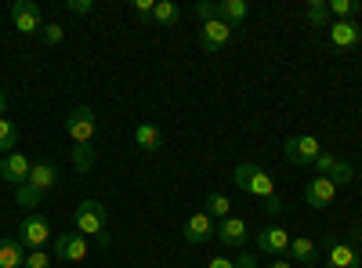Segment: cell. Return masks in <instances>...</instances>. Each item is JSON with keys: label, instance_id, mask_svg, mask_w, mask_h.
I'll list each match as a JSON object with an SVG mask.
<instances>
[{"label": "cell", "instance_id": "cell-1", "mask_svg": "<svg viewBox=\"0 0 362 268\" xmlns=\"http://www.w3.org/2000/svg\"><path fill=\"white\" fill-rule=\"evenodd\" d=\"M66 134L73 141V167L80 174H87L95 167L98 153H95V134H98V116L90 105H76L69 116H66Z\"/></svg>", "mask_w": 362, "mask_h": 268}, {"label": "cell", "instance_id": "cell-2", "mask_svg": "<svg viewBox=\"0 0 362 268\" xmlns=\"http://www.w3.org/2000/svg\"><path fill=\"white\" fill-rule=\"evenodd\" d=\"M105 225H109V211H105V203H102V199H83L76 211H73V228H76L80 235H87V240L95 235L102 247L109 243Z\"/></svg>", "mask_w": 362, "mask_h": 268}, {"label": "cell", "instance_id": "cell-3", "mask_svg": "<svg viewBox=\"0 0 362 268\" xmlns=\"http://www.w3.org/2000/svg\"><path fill=\"white\" fill-rule=\"evenodd\" d=\"M232 182H235L239 192H247V196H254V199H264V203L276 196V182H272V174L261 170L257 163H235Z\"/></svg>", "mask_w": 362, "mask_h": 268}, {"label": "cell", "instance_id": "cell-4", "mask_svg": "<svg viewBox=\"0 0 362 268\" xmlns=\"http://www.w3.org/2000/svg\"><path fill=\"white\" fill-rule=\"evenodd\" d=\"M283 153H286V160L297 163V167H312V163L319 160V153H322V141H319L315 134H297V138H286Z\"/></svg>", "mask_w": 362, "mask_h": 268}, {"label": "cell", "instance_id": "cell-5", "mask_svg": "<svg viewBox=\"0 0 362 268\" xmlns=\"http://www.w3.org/2000/svg\"><path fill=\"white\" fill-rule=\"evenodd\" d=\"M11 22L22 37H33V33H44V15L37 8V0H15L11 4Z\"/></svg>", "mask_w": 362, "mask_h": 268}, {"label": "cell", "instance_id": "cell-6", "mask_svg": "<svg viewBox=\"0 0 362 268\" xmlns=\"http://www.w3.org/2000/svg\"><path fill=\"white\" fill-rule=\"evenodd\" d=\"M18 240H22V247H29V250H44L47 240H51V221H47L44 214H25V221H22V228H18Z\"/></svg>", "mask_w": 362, "mask_h": 268}, {"label": "cell", "instance_id": "cell-7", "mask_svg": "<svg viewBox=\"0 0 362 268\" xmlns=\"http://www.w3.org/2000/svg\"><path fill=\"white\" fill-rule=\"evenodd\" d=\"M87 254H90V243H87V235H80L76 228H73V232H62V235L54 240V257H58V261L80 264V261H87Z\"/></svg>", "mask_w": 362, "mask_h": 268}, {"label": "cell", "instance_id": "cell-8", "mask_svg": "<svg viewBox=\"0 0 362 268\" xmlns=\"http://www.w3.org/2000/svg\"><path fill=\"white\" fill-rule=\"evenodd\" d=\"M228 37H232V25H228L225 18H210V22L199 25V47H203L206 54H218V51L228 44Z\"/></svg>", "mask_w": 362, "mask_h": 268}, {"label": "cell", "instance_id": "cell-9", "mask_svg": "<svg viewBox=\"0 0 362 268\" xmlns=\"http://www.w3.org/2000/svg\"><path fill=\"white\" fill-rule=\"evenodd\" d=\"M290 240H293V235H290L286 228H279V225H264V228L257 232V250L268 254V257H286Z\"/></svg>", "mask_w": 362, "mask_h": 268}, {"label": "cell", "instance_id": "cell-10", "mask_svg": "<svg viewBox=\"0 0 362 268\" xmlns=\"http://www.w3.org/2000/svg\"><path fill=\"white\" fill-rule=\"evenodd\" d=\"M185 243H192V247H199V243H210V240H218V221L210 218L206 211H199V214H192L189 221H185Z\"/></svg>", "mask_w": 362, "mask_h": 268}, {"label": "cell", "instance_id": "cell-11", "mask_svg": "<svg viewBox=\"0 0 362 268\" xmlns=\"http://www.w3.org/2000/svg\"><path fill=\"white\" fill-rule=\"evenodd\" d=\"M29 170H33V163H29L18 148H15V153H8V156H0V177H4V185L22 189L25 177H29Z\"/></svg>", "mask_w": 362, "mask_h": 268}, {"label": "cell", "instance_id": "cell-12", "mask_svg": "<svg viewBox=\"0 0 362 268\" xmlns=\"http://www.w3.org/2000/svg\"><path fill=\"white\" fill-rule=\"evenodd\" d=\"M334 199H337V185L329 182V177H322V174H315L312 182L305 185V203L312 206V211H326Z\"/></svg>", "mask_w": 362, "mask_h": 268}, {"label": "cell", "instance_id": "cell-13", "mask_svg": "<svg viewBox=\"0 0 362 268\" xmlns=\"http://www.w3.org/2000/svg\"><path fill=\"white\" fill-rule=\"evenodd\" d=\"M54 185H58V163H51V160L33 163V170H29V177H25V189L37 192V196H44V192L54 189Z\"/></svg>", "mask_w": 362, "mask_h": 268}, {"label": "cell", "instance_id": "cell-14", "mask_svg": "<svg viewBox=\"0 0 362 268\" xmlns=\"http://www.w3.org/2000/svg\"><path fill=\"white\" fill-rule=\"evenodd\" d=\"M329 29V44H334L337 51H348V47H355L358 40H362V29H358V22H329L326 25Z\"/></svg>", "mask_w": 362, "mask_h": 268}, {"label": "cell", "instance_id": "cell-15", "mask_svg": "<svg viewBox=\"0 0 362 268\" xmlns=\"http://www.w3.org/2000/svg\"><path fill=\"white\" fill-rule=\"evenodd\" d=\"M218 240L225 243V247H243L247 243V221L243 218H225V221H218Z\"/></svg>", "mask_w": 362, "mask_h": 268}, {"label": "cell", "instance_id": "cell-16", "mask_svg": "<svg viewBox=\"0 0 362 268\" xmlns=\"http://www.w3.org/2000/svg\"><path fill=\"white\" fill-rule=\"evenodd\" d=\"M326 268H362V257L351 243H334L326 250Z\"/></svg>", "mask_w": 362, "mask_h": 268}, {"label": "cell", "instance_id": "cell-17", "mask_svg": "<svg viewBox=\"0 0 362 268\" xmlns=\"http://www.w3.org/2000/svg\"><path fill=\"white\" fill-rule=\"evenodd\" d=\"M134 145L141 148V153H160L163 148V134L156 124H138L134 127Z\"/></svg>", "mask_w": 362, "mask_h": 268}, {"label": "cell", "instance_id": "cell-18", "mask_svg": "<svg viewBox=\"0 0 362 268\" xmlns=\"http://www.w3.org/2000/svg\"><path fill=\"white\" fill-rule=\"evenodd\" d=\"M319 257V247L315 240H308V235H297V240H290V250H286V261H300V264H312Z\"/></svg>", "mask_w": 362, "mask_h": 268}, {"label": "cell", "instance_id": "cell-19", "mask_svg": "<svg viewBox=\"0 0 362 268\" xmlns=\"http://www.w3.org/2000/svg\"><path fill=\"white\" fill-rule=\"evenodd\" d=\"M0 268H25L22 240H0Z\"/></svg>", "mask_w": 362, "mask_h": 268}, {"label": "cell", "instance_id": "cell-20", "mask_svg": "<svg viewBox=\"0 0 362 268\" xmlns=\"http://www.w3.org/2000/svg\"><path fill=\"white\" fill-rule=\"evenodd\" d=\"M247 15H250V4H247V0H221V18H225L228 25L247 22Z\"/></svg>", "mask_w": 362, "mask_h": 268}, {"label": "cell", "instance_id": "cell-21", "mask_svg": "<svg viewBox=\"0 0 362 268\" xmlns=\"http://www.w3.org/2000/svg\"><path fill=\"white\" fill-rule=\"evenodd\" d=\"M15 145H18V127L11 124V116H0V156L15 153Z\"/></svg>", "mask_w": 362, "mask_h": 268}, {"label": "cell", "instance_id": "cell-22", "mask_svg": "<svg viewBox=\"0 0 362 268\" xmlns=\"http://www.w3.org/2000/svg\"><path fill=\"white\" fill-rule=\"evenodd\" d=\"M153 22H156V25H177V22H181V11H177V4H170V0H156Z\"/></svg>", "mask_w": 362, "mask_h": 268}, {"label": "cell", "instance_id": "cell-23", "mask_svg": "<svg viewBox=\"0 0 362 268\" xmlns=\"http://www.w3.org/2000/svg\"><path fill=\"white\" fill-rule=\"evenodd\" d=\"M206 214L214 218V221H225V218H232V199L228 196H221V192H214L206 199Z\"/></svg>", "mask_w": 362, "mask_h": 268}, {"label": "cell", "instance_id": "cell-24", "mask_svg": "<svg viewBox=\"0 0 362 268\" xmlns=\"http://www.w3.org/2000/svg\"><path fill=\"white\" fill-rule=\"evenodd\" d=\"M305 18H308L312 25L326 29V25H329V0H308V11H305Z\"/></svg>", "mask_w": 362, "mask_h": 268}, {"label": "cell", "instance_id": "cell-25", "mask_svg": "<svg viewBox=\"0 0 362 268\" xmlns=\"http://www.w3.org/2000/svg\"><path fill=\"white\" fill-rule=\"evenodd\" d=\"M351 15H358V0H329V18L334 22H348Z\"/></svg>", "mask_w": 362, "mask_h": 268}, {"label": "cell", "instance_id": "cell-26", "mask_svg": "<svg viewBox=\"0 0 362 268\" xmlns=\"http://www.w3.org/2000/svg\"><path fill=\"white\" fill-rule=\"evenodd\" d=\"M40 37H44V44H47V47H58V44L66 40V29L58 25V22H44V33H40Z\"/></svg>", "mask_w": 362, "mask_h": 268}, {"label": "cell", "instance_id": "cell-27", "mask_svg": "<svg viewBox=\"0 0 362 268\" xmlns=\"http://www.w3.org/2000/svg\"><path fill=\"white\" fill-rule=\"evenodd\" d=\"M51 261H54V257H51L47 250H29V254H25V268H51Z\"/></svg>", "mask_w": 362, "mask_h": 268}, {"label": "cell", "instance_id": "cell-28", "mask_svg": "<svg viewBox=\"0 0 362 268\" xmlns=\"http://www.w3.org/2000/svg\"><path fill=\"white\" fill-rule=\"evenodd\" d=\"M134 11L141 22H153V11H156V0H134Z\"/></svg>", "mask_w": 362, "mask_h": 268}, {"label": "cell", "instance_id": "cell-29", "mask_svg": "<svg viewBox=\"0 0 362 268\" xmlns=\"http://www.w3.org/2000/svg\"><path fill=\"white\" fill-rule=\"evenodd\" d=\"M196 15H199L203 22H210V18H221V4H206V0H203V4H196Z\"/></svg>", "mask_w": 362, "mask_h": 268}, {"label": "cell", "instance_id": "cell-30", "mask_svg": "<svg viewBox=\"0 0 362 268\" xmlns=\"http://www.w3.org/2000/svg\"><path fill=\"white\" fill-rule=\"evenodd\" d=\"M66 8H69L73 15H87V11H95V4H90V0H66Z\"/></svg>", "mask_w": 362, "mask_h": 268}, {"label": "cell", "instance_id": "cell-31", "mask_svg": "<svg viewBox=\"0 0 362 268\" xmlns=\"http://www.w3.org/2000/svg\"><path fill=\"white\" fill-rule=\"evenodd\" d=\"M206 268H235V261L225 257V254H218V257H210V261H206Z\"/></svg>", "mask_w": 362, "mask_h": 268}, {"label": "cell", "instance_id": "cell-32", "mask_svg": "<svg viewBox=\"0 0 362 268\" xmlns=\"http://www.w3.org/2000/svg\"><path fill=\"white\" fill-rule=\"evenodd\" d=\"M264 206H268V214H272V218H279V214H283V199H279V196H272Z\"/></svg>", "mask_w": 362, "mask_h": 268}, {"label": "cell", "instance_id": "cell-33", "mask_svg": "<svg viewBox=\"0 0 362 268\" xmlns=\"http://www.w3.org/2000/svg\"><path fill=\"white\" fill-rule=\"evenodd\" d=\"M235 268H257V261H254V254H239V261H235Z\"/></svg>", "mask_w": 362, "mask_h": 268}, {"label": "cell", "instance_id": "cell-34", "mask_svg": "<svg viewBox=\"0 0 362 268\" xmlns=\"http://www.w3.org/2000/svg\"><path fill=\"white\" fill-rule=\"evenodd\" d=\"M264 268H293V264H290V261H286V257H272V261H268V264H264Z\"/></svg>", "mask_w": 362, "mask_h": 268}, {"label": "cell", "instance_id": "cell-35", "mask_svg": "<svg viewBox=\"0 0 362 268\" xmlns=\"http://www.w3.org/2000/svg\"><path fill=\"white\" fill-rule=\"evenodd\" d=\"M0 116H8V95L0 91Z\"/></svg>", "mask_w": 362, "mask_h": 268}, {"label": "cell", "instance_id": "cell-36", "mask_svg": "<svg viewBox=\"0 0 362 268\" xmlns=\"http://www.w3.org/2000/svg\"><path fill=\"white\" fill-rule=\"evenodd\" d=\"M300 268H322V264H315V261H312V264H300Z\"/></svg>", "mask_w": 362, "mask_h": 268}]
</instances>
